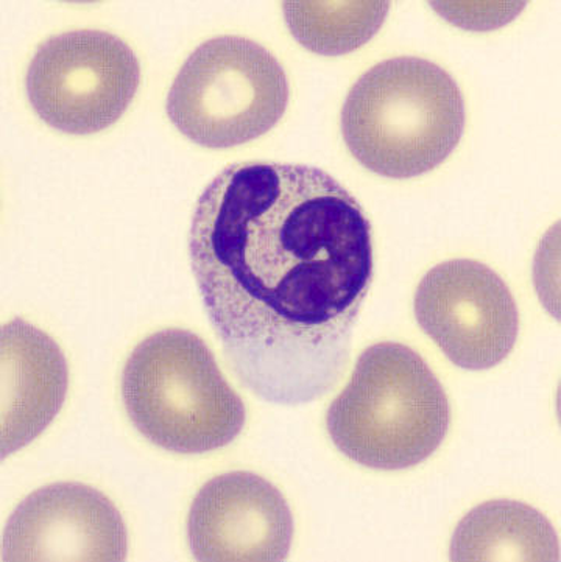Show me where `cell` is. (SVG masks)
Masks as SVG:
<instances>
[{
  "instance_id": "cell-1",
  "label": "cell",
  "mask_w": 561,
  "mask_h": 562,
  "mask_svg": "<svg viewBox=\"0 0 561 562\" xmlns=\"http://www.w3.org/2000/svg\"><path fill=\"white\" fill-rule=\"evenodd\" d=\"M189 252L251 393L303 405L336 385L374 267L370 220L348 189L301 164H233L197 201Z\"/></svg>"
},
{
  "instance_id": "cell-2",
  "label": "cell",
  "mask_w": 561,
  "mask_h": 562,
  "mask_svg": "<svg viewBox=\"0 0 561 562\" xmlns=\"http://www.w3.org/2000/svg\"><path fill=\"white\" fill-rule=\"evenodd\" d=\"M464 130V100L444 67L416 57L385 59L348 92L341 133L349 151L381 177L406 180L436 169Z\"/></svg>"
},
{
  "instance_id": "cell-3",
  "label": "cell",
  "mask_w": 561,
  "mask_h": 562,
  "mask_svg": "<svg viewBox=\"0 0 561 562\" xmlns=\"http://www.w3.org/2000/svg\"><path fill=\"white\" fill-rule=\"evenodd\" d=\"M451 408L423 357L406 345L378 344L360 353L351 379L329 405L326 429L355 463L403 471L444 445Z\"/></svg>"
},
{
  "instance_id": "cell-4",
  "label": "cell",
  "mask_w": 561,
  "mask_h": 562,
  "mask_svg": "<svg viewBox=\"0 0 561 562\" xmlns=\"http://www.w3.org/2000/svg\"><path fill=\"white\" fill-rule=\"evenodd\" d=\"M126 415L143 437L175 453H206L239 437L244 401L202 338L183 329L152 334L122 372Z\"/></svg>"
},
{
  "instance_id": "cell-5",
  "label": "cell",
  "mask_w": 561,
  "mask_h": 562,
  "mask_svg": "<svg viewBox=\"0 0 561 562\" xmlns=\"http://www.w3.org/2000/svg\"><path fill=\"white\" fill-rule=\"evenodd\" d=\"M289 105L284 67L255 41L218 36L186 59L167 95V115L192 143L237 147L269 133Z\"/></svg>"
},
{
  "instance_id": "cell-6",
  "label": "cell",
  "mask_w": 561,
  "mask_h": 562,
  "mask_svg": "<svg viewBox=\"0 0 561 562\" xmlns=\"http://www.w3.org/2000/svg\"><path fill=\"white\" fill-rule=\"evenodd\" d=\"M139 81V61L128 44L102 30H74L41 44L25 91L41 121L87 136L116 124Z\"/></svg>"
},
{
  "instance_id": "cell-7",
  "label": "cell",
  "mask_w": 561,
  "mask_h": 562,
  "mask_svg": "<svg viewBox=\"0 0 561 562\" xmlns=\"http://www.w3.org/2000/svg\"><path fill=\"white\" fill-rule=\"evenodd\" d=\"M414 307L419 327L463 370L497 367L518 340L519 312L510 289L478 260H448L427 271Z\"/></svg>"
},
{
  "instance_id": "cell-8",
  "label": "cell",
  "mask_w": 561,
  "mask_h": 562,
  "mask_svg": "<svg viewBox=\"0 0 561 562\" xmlns=\"http://www.w3.org/2000/svg\"><path fill=\"white\" fill-rule=\"evenodd\" d=\"M128 535L116 505L88 485L54 483L14 509L2 538V561L126 560Z\"/></svg>"
},
{
  "instance_id": "cell-9",
  "label": "cell",
  "mask_w": 561,
  "mask_h": 562,
  "mask_svg": "<svg viewBox=\"0 0 561 562\" xmlns=\"http://www.w3.org/2000/svg\"><path fill=\"white\" fill-rule=\"evenodd\" d=\"M293 516L269 480L253 472H226L203 485L188 516L192 557L203 562L288 560Z\"/></svg>"
},
{
  "instance_id": "cell-10",
  "label": "cell",
  "mask_w": 561,
  "mask_h": 562,
  "mask_svg": "<svg viewBox=\"0 0 561 562\" xmlns=\"http://www.w3.org/2000/svg\"><path fill=\"white\" fill-rule=\"evenodd\" d=\"M2 458L43 434L66 401L69 370L54 338L24 319L2 327Z\"/></svg>"
},
{
  "instance_id": "cell-11",
  "label": "cell",
  "mask_w": 561,
  "mask_h": 562,
  "mask_svg": "<svg viewBox=\"0 0 561 562\" xmlns=\"http://www.w3.org/2000/svg\"><path fill=\"white\" fill-rule=\"evenodd\" d=\"M451 561H560L552 524L532 506L492 501L475 506L457 525Z\"/></svg>"
},
{
  "instance_id": "cell-12",
  "label": "cell",
  "mask_w": 561,
  "mask_h": 562,
  "mask_svg": "<svg viewBox=\"0 0 561 562\" xmlns=\"http://www.w3.org/2000/svg\"><path fill=\"white\" fill-rule=\"evenodd\" d=\"M389 2H323L291 0L282 3L285 22L301 46L325 57H340L362 47L384 25Z\"/></svg>"
},
{
  "instance_id": "cell-13",
  "label": "cell",
  "mask_w": 561,
  "mask_h": 562,
  "mask_svg": "<svg viewBox=\"0 0 561 562\" xmlns=\"http://www.w3.org/2000/svg\"><path fill=\"white\" fill-rule=\"evenodd\" d=\"M438 13L451 24L468 30L503 27L521 13L526 3L433 2Z\"/></svg>"
}]
</instances>
